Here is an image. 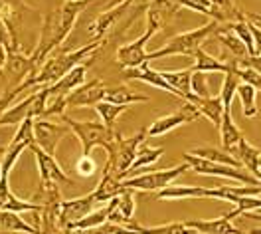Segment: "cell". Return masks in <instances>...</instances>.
I'll return each instance as SVG.
<instances>
[{"mask_svg":"<svg viewBox=\"0 0 261 234\" xmlns=\"http://www.w3.org/2000/svg\"><path fill=\"white\" fill-rule=\"evenodd\" d=\"M87 4H89V0H82V2H67L65 0L60 8L51 10L49 14L44 16L38 42L34 46V52L30 54L36 66H42L48 60L49 54L58 46L64 44L65 38L73 30L80 14L87 8Z\"/></svg>","mask_w":261,"mask_h":234,"instance_id":"6da1fadb","label":"cell"},{"mask_svg":"<svg viewBox=\"0 0 261 234\" xmlns=\"http://www.w3.org/2000/svg\"><path fill=\"white\" fill-rule=\"evenodd\" d=\"M103 44H105V40H91V42L85 44L83 48L49 56L42 66H38L32 74L26 78L30 89H32V87L40 89V87H48V85L56 84L58 80H62L64 76H67L73 67L82 66V64H87V58L93 56Z\"/></svg>","mask_w":261,"mask_h":234,"instance_id":"7a4b0ae2","label":"cell"},{"mask_svg":"<svg viewBox=\"0 0 261 234\" xmlns=\"http://www.w3.org/2000/svg\"><path fill=\"white\" fill-rule=\"evenodd\" d=\"M147 137H148L147 127L141 129L139 133H135L133 137H123V135L117 131L113 141L105 147V151L109 153V159H107V165H105L103 171L113 173L115 177H119L123 181L125 175L129 173V169L133 167V161H135L137 153L141 149L139 145H143Z\"/></svg>","mask_w":261,"mask_h":234,"instance_id":"3957f363","label":"cell"},{"mask_svg":"<svg viewBox=\"0 0 261 234\" xmlns=\"http://www.w3.org/2000/svg\"><path fill=\"white\" fill-rule=\"evenodd\" d=\"M218 22L216 20H210L208 24L196 28V30H190V32H182L176 34L174 38H170L163 48L150 52L148 54V62L150 60H161V58H168V56H188V58H194L196 52L202 48V44L212 38L214 32L218 30Z\"/></svg>","mask_w":261,"mask_h":234,"instance_id":"277c9868","label":"cell"},{"mask_svg":"<svg viewBox=\"0 0 261 234\" xmlns=\"http://www.w3.org/2000/svg\"><path fill=\"white\" fill-rule=\"evenodd\" d=\"M62 121L77 135V139L82 143L83 157H89L93 147H103L105 149L113 141L115 133H117L115 127H107L103 121H75L67 113L62 115Z\"/></svg>","mask_w":261,"mask_h":234,"instance_id":"5b68a950","label":"cell"},{"mask_svg":"<svg viewBox=\"0 0 261 234\" xmlns=\"http://www.w3.org/2000/svg\"><path fill=\"white\" fill-rule=\"evenodd\" d=\"M182 159L194 169L200 175H212V177H222V179H233L242 184H259V181L244 167H233V165H224V163H214L208 159L196 157L194 153H184Z\"/></svg>","mask_w":261,"mask_h":234,"instance_id":"8992f818","label":"cell"},{"mask_svg":"<svg viewBox=\"0 0 261 234\" xmlns=\"http://www.w3.org/2000/svg\"><path fill=\"white\" fill-rule=\"evenodd\" d=\"M190 169V165L184 161L176 167L163 169V171H150V173H143V175H133L129 179H125L123 184L130 186L135 191H163L168 184H172V181H176L180 175H184Z\"/></svg>","mask_w":261,"mask_h":234,"instance_id":"52a82bcc","label":"cell"},{"mask_svg":"<svg viewBox=\"0 0 261 234\" xmlns=\"http://www.w3.org/2000/svg\"><path fill=\"white\" fill-rule=\"evenodd\" d=\"M135 0H125V2H119V4H113L111 8H107L105 12H101L95 16V20L87 26L89 30V38L91 40H105L109 32L113 30V26H117L123 18H127L130 6H133Z\"/></svg>","mask_w":261,"mask_h":234,"instance_id":"ba28073f","label":"cell"},{"mask_svg":"<svg viewBox=\"0 0 261 234\" xmlns=\"http://www.w3.org/2000/svg\"><path fill=\"white\" fill-rule=\"evenodd\" d=\"M159 30L154 26H148L147 30L143 32L141 38H137L135 42L130 44H125V46H119L117 48V62L125 69H130V67H139L143 66L145 62H148V52H147V44L148 40L152 38V34H156Z\"/></svg>","mask_w":261,"mask_h":234,"instance_id":"9c48e42d","label":"cell"},{"mask_svg":"<svg viewBox=\"0 0 261 234\" xmlns=\"http://www.w3.org/2000/svg\"><path fill=\"white\" fill-rule=\"evenodd\" d=\"M200 115H202V113L196 109L194 105L186 101L178 111L163 115V117H159L156 121H152L147 127V133H148V137H161V135L168 133V131L176 129L180 125H184V123H192V121H196Z\"/></svg>","mask_w":261,"mask_h":234,"instance_id":"30bf717a","label":"cell"},{"mask_svg":"<svg viewBox=\"0 0 261 234\" xmlns=\"http://www.w3.org/2000/svg\"><path fill=\"white\" fill-rule=\"evenodd\" d=\"M36 62L32 60V56L22 54V50H8V60L0 78H4L6 87H16L20 85L34 69H36Z\"/></svg>","mask_w":261,"mask_h":234,"instance_id":"8fae6325","label":"cell"},{"mask_svg":"<svg viewBox=\"0 0 261 234\" xmlns=\"http://www.w3.org/2000/svg\"><path fill=\"white\" fill-rule=\"evenodd\" d=\"M71 129L67 125H60V123H54L48 119H36L34 121V137H36V145L40 149H44L49 155H56L60 141L64 139L65 135L69 133Z\"/></svg>","mask_w":261,"mask_h":234,"instance_id":"7c38bea8","label":"cell"},{"mask_svg":"<svg viewBox=\"0 0 261 234\" xmlns=\"http://www.w3.org/2000/svg\"><path fill=\"white\" fill-rule=\"evenodd\" d=\"M105 89L107 85L103 80H91V82H83L82 85H77L69 96H67V107H95L99 101L105 100Z\"/></svg>","mask_w":261,"mask_h":234,"instance_id":"4fadbf2b","label":"cell"},{"mask_svg":"<svg viewBox=\"0 0 261 234\" xmlns=\"http://www.w3.org/2000/svg\"><path fill=\"white\" fill-rule=\"evenodd\" d=\"M30 151L36 157V165H38V173H40V183H56V184H71L73 181L64 173V169L60 167V163L56 161V155H49L44 149H40L34 143Z\"/></svg>","mask_w":261,"mask_h":234,"instance_id":"5bb4252c","label":"cell"},{"mask_svg":"<svg viewBox=\"0 0 261 234\" xmlns=\"http://www.w3.org/2000/svg\"><path fill=\"white\" fill-rule=\"evenodd\" d=\"M95 204H97V201L93 199V195L80 197V199H71V201H62L60 218H62V224H64L65 230L73 228L75 222H80V220L87 217L91 210H95V208H93Z\"/></svg>","mask_w":261,"mask_h":234,"instance_id":"9a60e30c","label":"cell"},{"mask_svg":"<svg viewBox=\"0 0 261 234\" xmlns=\"http://www.w3.org/2000/svg\"><path fill=\"white\" fill-rule=\"evenodd\" d=\"M111 213H109V222H117V224H129L133 220V215L137 210V202H135V189L125 186L121 191V195H117L115 199L109 201Z\"/></svg>","mask_w":261,"mask_h":234,"instance_id":"2e32d148","label":"cell"},{"mask_svg":"<svg viewBox=\"0 0 261 234\" xmlns=\"http://www.w3.org/2000/svg\"><path fill=\"white\" fill-rule=\"evenodd\" d=\"M178 10L180 6L174 0H150L147 8V24L154 26L156 30H163L176 16Z\"/></svg>","mask_w":261,"mask_h":234,"instance_id":"e0dca14e","label":"cell"},{"mask_svg":"<svg viewBox=\"0 0 261 234\" xmlns=\"http://www.w3.org/2000/svg\"><path fill=\"white\" fill-rule=\"evenodd\" d=\"M216 189L206 186H180V184H168L163 191H156V201H182V199H214Z\"/></svg>","mask_w":261,"mask_h":234,"instance_id":"ac0fdd59","label":"cell"},{"mask_svg":"<svg viewBox=\"0 0 261 234\" xmlns=\"http://www.w3.org/2000/svg\"><path fill=\"white\" fill-rule=\"evenodd\" d=\"M125 80H137V82H145V84L154 85V87H159V89H163V91H168V93H172V96L180 98L178 91H176L172 85H170L168 82H166V80H164L163 72H156V69H152V67L148 66V62H145L143 66H139V67H130V69H125Z\"/></svg>","mask_w":261,"mask_h":234,"instance_id":"d6986e66","label":"cell"},{"mask_svg":"<svg viewBox=\"0 0 261 234\" xmlns=\"http://www.w3.org/2000/svg\"><path fill=\"white\" fill-rule=\"evenodd\" d=\"M186 101L192 103L196 109L206 117V119H210L216 127H220L222 115H224V103L220 100V96L218 98H214V96H196L194 91H192L190 98Z\"/></svg>","mask_w":261,"mask_h":234,"instance_id":"ffe728a7","label":"cell"},{"mask_svg":"<svg viewBox=\"0 0 261 234\" xmlns=\"http://www.w3.org/2000/svg\"><path fill=\"white\" fill-rule=\"evenodd\" d=\"M184 224L194 228L196 232L200 234H247L238 230L226 215L220 218H212V220H188Z\"/></svg>","mask_w":261,"mask_h":234,"instance_id":"44dd1931","label":"cell"},{"mask_svg":"<svg viewBox=\"0 0 261 234\" xmlns=\"http://www.w3.org/2000/svg\"><path fill=\"white\" fill-rule=\"evenodd\" d=\"M220 139H222V149H226L228 153L233 155V151L238 149V145L244 141L245 137L242 135L240 127L233 123L231 119V111L224 109V115H222V123H220Z\"/></svg>","mask_w":261,"mask_h":234,"instance_id":"7402d4cb","label":"cell"},{"mask_svg":"<svg viewBox=\"0 0 261 234\" xmlns=\"http://www.w3.org/2000/svg\"><path fill=\"white\" fill-rule=\"evenodd\" d=\"M214 36H216V38H218V40L231 52V56H233L236 62H242V60H245L247 56H251L249 50H247V46L242 42V38L229 28V24L218 26V30L214 32Z\"/></svg>","mask_w":261,"mask_h":234,"instance_id":"603a6c76","label":"cell"},{"mask_svg":"<svg viewBox=\"0 0 261 234\" xmlns=\"http://www.w3.org/2000/svg\"><path fill=\"white\" fill-rule=\"evenodd\" d=\"M236 66H238L236 60L222 62V60L214 58L212 54H208L204 48H200L194 56V66L190 67H192V72H204V74H210V72H222V74H226V72L233 69Z\"/></svg>","mask_w":261,"mask_h":234,"instance_id":"cb8c5ba5","label":"cell"},{"mask_svg":"<svg viewBox=\"0 0 261 234\" xmlns=\"http://www.w3.org/2000/svg\"><path fill=\"white\" fill-rule=\"evenodd\" d=\"M123 189H125V184H123V181H121L119 177H115L113 173L103 171L101 181L97 183L95 191H93L91 195H93V199H95L99 204V202H109L111 199H115L117 195H121Z\"/></svg>","mask_w":261,"mask_h":234,"instance_id":"d4e9b609","label":"cell"},{"mask_svg":"<svg viewBox=\"0 0 261 234\" xmlns=\"http://www.w3.org/2000/svg\"><path fill=\"white\" fill-rule=\"evenodd\" d=\"M212 20H216L218 24H233L245 20V12H242L238 8V4L233 0H212Z\"/></svg>","mask_w":261,"mask_h":234,"instance_id":"484cf974","label":"cell"},{"mask_svg":"<svg viewBox=\"0 0 261 234\" xmlns=\"http://www.w3.org/2000/svg\"><path fill=\"white\" fill-rule=\"evenodd\" d=\"M0 232H22V234H40L38 226L28 224L18 213L0 208Z\"/></svg>","mask_w":261,"mask_h":234,"instance_id":"4316f807","label":"cell"},{"mask_svg":"<svg viewBox=\"0 0 261 234\" xmlns=\"http://www.w3.org/2000/svg\"><path fill=\"white\" fill-rule=\"evenodd\" d=\"M150 98L145 96V93H137L133 91L129 85L121 84V85H113V87H107L105 89V101H111V103H119V105H127L129 107L130 103H145Z\"/></svg>","mask_w":261,"mask_h":234,"instance_id":"83f0119b","label":"cell"},{"mask_svg":"<svg viewBox=\"0 0 261 234\" xmlns=\"http://www.w3.org/2000/svg\"><path fill=\"white\" fill-rule=\"evenodd\" d=\"M233 157L242 163V167L245 169V171H249L255 179H257V175L261 173L259 169V157H261V149H257V147H253V145H249L247 141H242L240 145H238V149L233 151Z\"/></svg>","mask_w":261,"mask_h":234,"instance_id":"f1b7e54d","label":"cell"},{"mask_svg":"<svg viewBox=\"0 0 261 234\" xmlns=\"http://www.w3.org/2000/svg\"><path fill=\"white\" fill-rule=\"evenodd\" d=\"M192 67H186V69H180V72H163L164 80L172 85L178 96L186 101L192 93Z\"/></svg>","mask_w":261,"mask_h":234,"instance_id":"f546056e","label":"cell"},{"mask_svg":"<svg viewBox=\"0 0 261 234\" xmlns=\"http://www.w3.org/2000/svg\"><path fill=\"white\" fill-rule=\"evenodd\" d=\"M242 85V78H240V64L224 74V82H222V89H220V100L224 103V109L231 111V101L233 96H238V87Z\"/></svg>","mask_w":261,"mask_h":234,"instance_id":"4dcf8cb0","label":"cell"},{"mask_svg":"<svg viewBox=\"0 0 261 234\" xmlns=\"http://www.w3.org/2000/svg\"><path fill=\"white\" fill-rule=\"evenodd\" d=\"M129 228L137 230L139 234H196L194 228L186 226L184 222H170V224H159V226H143L135 220L127 224Z\"/></svg>","mask_w":261,"mask_h":234,"instance_id":"1f68e13d","label":"cell"},{"mask_svg":"<svg viewBox=\"0 0 261 234\" xmlns=\"http://www.w3.org/2000/svg\"><path fill=\"white\" fill-rule=\"evenodd\" d=\"M164 149H150V147H147V145H143L141 149H139V153H137V157H135V161H133V167L129 169V173L125 175V179H129V177H133V175H137V171L143 167H148V165H152V163H156L161 157H163ZM123 179V181H125Z\"/></svg>","mask_w":261,"mask_h":234,"instance_id":"d6a6232c","label":"cell"},{"mask_svg":"<svg viewBox=\"0 0 261 234\" xmlns=\"http://www.w3.org/2000/svg\"><path fill=\"white\" fill-rule=\"evenodd\" d=\"M194 153L196 157H202V159H208V161H214V163H224V165H233V167H242V163L228 153L226 149H216V147H202V149H194L190 151Z\"/></svg>","mask_w":261,"mask_h":234,"instance_id":"836d02e7","label":"cell"},{"mask_svg":"<svg viewBox=\"0 0 261 234\" xmlns=\"http://www.w3.org/2000/svg\"><path fill=\"white\" fill-rule=\"evenodd\" d=\"M95 111L99 113L101 121H103L107 127H115V121L119 119V115L127 111V105H119V103H111V101L103 100L95 105Z\"/></svg>","mask_w":261,"mask_h":234,"instance_id":"e575fe53","label":"cell"},{"mask_svg":"<svg viewBox=\"0 0 261 234\" xmlns=\"http://www.w3.org/2000/svg\"><path fill=\"white\" fill-rule=\"evenodd\" d=\"M65 234H139L125 224H117V222H103L93 228H83V230H65Z\"/></svg>","mask_w":261,"mask_h":234,"instance_id":"d590c367","label":"cell"},{"mask_svg":"<svg viewBox=\"0 0 261 234\" xmlns=\"http://www.w3.org/2000/svg\"><path fill=\"white\" fill-rule=\"evenodd\" d=\"M109 213H111V206H109V202H107V206H101V208L91 210L85 218H82L80 222H75L73 228H69V230H83V228L99 226V224H103V222L109 220Z\"/></svg>","mask_w":261,"mask_h":234,"instance_id":"8d00e7d4","label":"cell"},{"mask_svg":"<svg viewBox=\"0 0 261 234\" xmlns=\"http://www.w3.org/2000/svg\"><path fill=\"white\" fill-rule=\"evenodd\" d=\"M255 93H257V89H255L253 85L245 84V82H242V85L238 87V98H240V101H242L244 115L251 117V119L257 115V107H255Z\"/></svg>","mask_w":261,"mask_h":234,"instance_id":"74e56055","label":"cell"},{"mask_svg":"<svg viewBox=\"0 0 261 234\" xmlns=\"http://www.w3.org/2000/svg\"><path fill=\"white\" fill-rule=\"evenodd\" d=\"M229 28H231L233 32L238 34L240 38H242V42H244L245 46H247L249 54H251V56H255V40H253L251 24L247 22V18H245V20H240V22H233V24H229Z\"/></svg>","mask_w":261,"mask_h":234,"instance_id":"f35d334b","label":"cell"},{"mask_svg":"<svg viewBox=\"0 0 261 234\" xmlns=\"http://www.w3.org/2000/svg\"><path fill=\"white\" fill-rule=\"evenodd\" d=\"M28 89H30V85H28L26 80H24L20 85H16V87H6V89H4V93L0 96V119H2V115L6 113V109L12 105V101L16 100L20 93L28 91Z\"/></svg>","mask_w":261,"mask_h":234,"instance_id":"ab89813d","label":"cell"},{"mask_svg":"<svg viewBox=\"0 0 261 234\" xmlns=\"http://www.w3.org/2000/svg\"><path fill=\"white\" fill-rule=\"evenodd\" d=\"M180 8H190L194 12H200L204 16L212 14V0H174Z\"/></svg>","mask_w":261,"mask_h":234,"instance_id":"60d3db41","label":"cell"},{"mask_svg":"<svg viewBox=\"0 0 261 234\" xmlns=\"http://www.w3.org/2000/svg\"><path fill=\"white\" fill-rule=\"evenodd\" d=\"M240 78H242V82L253 85L257 91H261V74L259 72H255V69H251V67L240 66Z\"/></svg>","mask_w":261,"mask_h":234,"instance_id":"b9f144b4","label":"cell"},{"mask_svg":"<svg viewBox=\"0 0 261 234\" xmlns=\"http://www.w3.org/2000/svg\"><path fill=\"white\" fill-rule=\"evenodd\" d=\"M192 91H194L196 96H210L204 72H194L192 74Z\"/></svg>","mask_w":261,"mask_h":234,"instance_id":"7bdbcfd3","label":"cell"},{"mask_svg":"<svg viewBox=\"0 0 261 234\" xmlns=\"http://www.w3.org/2000/svg\"><path fill=\"white\" fill-rule=\"evenodd\" d=\"M93 169H95V165H93V159L83 157V155H82V161L77 163V173H80L82 177H87V175H91V173H93Z\"/></svg>","mask_w":261,"mask_h":234,"instance_id":"ee69618b","label":"cell"},{"mask_svg":"<svg viewBox=\"0 0 261 234\" xmlns=\"http://www.w3.org/2000/svg\"><path fill=\"white\" fill-rule=\"evenodd\" d=\"M242 67H251V69H255V72H259L261 74V56H247L245 60H242V62H238Z\"/></svg>","mask_w":261,"mask_h":234,"instance_id":"f6af8a7d","label":"cell"},{"mask_svg":"<svg viewBox=\"0 0 261 234\" xmlns=\"http://www.w3.org/2000/svg\"><path fill=\"white\" fill-rule=\"evenodd\" d=\"M249 24H251V22H249ZM251 32H253V40H255V54L261 56V28L251 24Z\"/></svg>","mask_w":261,"mask_h":234,"instance_id":"bcb514c9","label":"cell"},{"mask_svg":"<svg viewBox=\"0 0 261 234\" xmlns=\"http://www.w3.org/2000/svg\"><path fill=\"white\" fill-rule=\"evenodd\" d=\"M6 60H8V48H6L4 44H0V76H2V72H4Z\"/></svg>","mask_w":261,"mask_h":234,"instance_id":"7dc6e473","label":"cell"},{"mask_svg":"<svg viewBox=\"0 0 261 234\" xmlns=\"http://www.w3.org/2000/svg\"><path fill=\"white\" fill-rule=\"evenodd\" d=\"M245 18H247V22H251L253 26L261 28V14H245Z\"/></svg>","mask_w":261,"mask_h":234,"instance_id":"c3c4849f","label":"cell"},{"mask_svg":"<svg viewBox=\"0 0 261 234\" xmlns=\"http://www.w3.org/2000/svg\"><path fill=\"white\" fill-rule=\"evenodd\" d=\"M119 2H125V0H113V4H119ZM143 2H150V0H143Z\"/></svg>","mask_w":261,"mask_h":234,"instance_id":"681fc988","label":"cell"},{"mask_svg":"<svg viewBox=\"0 0 261 234\" xmlns=\"http://www.w3.org/2000/svg\"><path fill=\"white\" fill-rule=\"evenodd\" d=\"M257 181H259V186H261V173L257 175Z\"/></svg>","mask_w":261,"mask_h":234,"instance_id":"f907efd6","label":"cell"},{"mask_svg":"<svg viewBox=\"0 0 261 234\" xmlns=\"http://www.w3.org/2000/svg\"><path fill=\"white\" fill-rule=\"evenodd\" d=\"M67 2H82V0H67Z\"/></svg>","mask_w":261,"mask_h":234,"instance_id":"816d5d0a","label":"cell"},{"mask_svg":"<svg viewBox=\"0 0 261 234\" xmlns=\"http://www.w3.org/2000/svg\"><path fill=\"white\" fill-rule=\"evenodd\" d=\"M259 169H261V157H259Z\"/></svg>","mask_w":261,"mask_h":234,"instance_id":"f5cc1de1","label":"cell"},{"mask_svg":"<svg viewBox=\"0 0 261 234\" xmlns=\"http://www.w3.org/2000/svg\"><path fill=\"white\" fill-rule=\"evenodd\" d=\"M0 179H2V171H0Z\"/></svg>","mask_w":261,"mask_h":234,"instance_id":"db71d44e","label":"cell"},{"mask_svg":"<svg viewBox=\"0 0 261 234\" xmlns=\"http://www.w3.org/2000/svg\"><path fill=\"white\" fill-rule=\"evenodd\" d=\"M0 234H2V232H0Z\"/></svg>","mask_w":261,"mask_h":234,"instance_id":"11a10c76","label":"cell"}]
</instances>
